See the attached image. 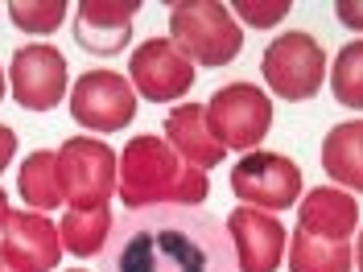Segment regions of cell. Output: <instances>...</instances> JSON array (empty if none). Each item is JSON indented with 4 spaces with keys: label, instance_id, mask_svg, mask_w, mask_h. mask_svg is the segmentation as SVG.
Listing matches in <instances>:
<instances>
[{
    "label": "cell",
    "instance_id": "cell-1",
    "mask_svg": "<svg viewBox=\"0 0 363 272\" xmlns=\"http://www.w3.org/2000/svg\"><path fill=\"white\" fill-rule=\"evenodd\" d=\"M99 272H240L227 223L199 206H145L112 223Z\"/></svg>",
    "mask_w": 363,
    "mask_h": 272
},
{
    "label": "cell",
    "instance_id": "cell-2",
    "mask_svg": "<svg viewBox=\"0 0 363 272\" xmlns=\"http://www.w3.org/2000/svg\"><path fill=\"white\" fill-rule=\"evenodd\" d=\"M116 194L128 210L145 206H203L211 181L203 169H190L186 161L165 144V136H133L120 153Z\"/></svg>",
    "mask_w": 363,
    "mask_h": 272
},
{
    "label": "cell",
    "instance_id": "cell-3",
    "mask_svg": "<svg viewBox=\"0 0 363 272\" xmlns=\"http://www.w3.org/2000/svg\"><path fill=\"white\" fill-rule=\"evenodd\" d=\"M169 42L199 67H227L244 50V29L219 0L169 4Z\"/></svg>",
    "mask_w": 363,
    "mask_h": 272
},
{
    "label": "cell",
    "instance_id": "cell-4",
    "mask_svg": "<svg viewBox=\"0 0 363 272\" xmlns=\"http://www.w3.org/2000/svg\"><path fill=\"white\" fill-rule=\"evenodd\" d=\"M116 174H120V161L99 136H70L58 149L62 203H70L74 210L108 206V198L116 194Z\"/></svg>",
    "mask_w": 363,
    "mask_h": 272
},
{
    "label": "cell",
    "instance_id": "cell-5",
    "mask_svg": "<svg viewBox=\"0 0 363 272\" xmlns=\"http://www.w3.org/2000/svg\"><path fill=\"white\" fill-rule=\"evenodd\" d=\"M260 70H264V83H269L272 95H281L289 103L314 99L326 83V50L318 45V38L301 33V29H289L264 50Z\"/></svg>",
    "mask_w": 363,
    "mask_h": 272
},
{
    "label": "cell",
    "instance_id": "cell-6",
    "mask_svg": "<svg viewBox=\"0 0 363 272\" xmlns=\"http://www.w3.org/2000/svg\"><path fill=\"white\" fill-rule=\"evenodd\" d=\"M206 124L223 149L252 153L272 128V99L256 83H231L219 87L206 103Z\"/></svg>",
    "mask_w": 363,
    "mask_h": 272
},
{
    "label": "cell",
    "instance_id": "cell-7",
    "mask_svg": "<svg viewBox=\"0 0 363 272\" xmlns=\"http://www.w3.org/2000/svg\"><path fill=\"white\" fill-rule=\"evenodd\" d=\"M67 54L58 45L29 42L21 50H13L9 62V91L25 112H54L67 99Z\"/></svg>",
    "mask_w": 363,
    "mask_h": 272
},
{
    "label": "cell",
    "instance_id": "cell-8",
    "mask_svg": "<svg viewBox=\"0 0 363 272\" xmlns=\"http://www.w3.org/2000/svg\"><path fill=\"white\" fill-rule=\"evenodd\" d=\"M301 169L297 161L281 153H260L252 149L231 165V194L256 210H289L301 194Z\"/></svg>",
    "mask_w": 363,
    "mask_h": 272
},
{
    "label": "cell",
    "instance_id": "cell-9",
    "mask_svg": "<svg viewBox=\"0 0 363 272\" xmlns=\"http://www.w3.org/2000/svg\"><path fill=\"white\" fill-rule=\"evenodd\" d=\"M136 115V91L116 70H87L70 87V120L91 132H120Z\"/></svg>",
    "mask_w": 363,
    "mask_h": 272
},
{
    "label": "cell",
    "instance_id": "cell-10",
    "mask_svg": "<svg viewBox=\"0 0 363 272\" xmlns=\"http://www.w3.org/2000/svg\"><path fill=\"white\" fill-rule=\"evenodd\" d=\"M128 83H133V91L140 99L169 103V99H182L194 87V62L174 42L149 38V42L136 45L133 58H128Z\"/></svg>",
    "mask_w": 363,
    "mask_h": 272
},
{
    "label": "cell",
    "instance_id": "cell-11",
    "mask_svg": "<svg viewBox=\"0 0 363 272\" xmlns=\"http://www.w3.org/2000/svg\"><path fill=\"white\" fill-rule=\"evenodd\" d=\"M227 223L235 268L240 272H277L285 260V227L277 215H264L256 206H235Z\"/></svg>",
    "mask_w": 363,
    "mask_h": 272
},
{
    "label": "cell",
    "instance_id": "cell-12",
    "mask_svg": "<svg viewBox=\"0 0 363 272\" xmlns=\"http://www.w3.org/2000/svg\"><path fill=\"white\" fill-rule=\"evenodd\" d=\"M4 248L0 256L21 272H54L62 260V239H58V227L50 223L45 215L33 210H9V223H4Z\"/></svg>",
    "mask_w": 363,
    "mask_h": 272
},
{
    "label": "cell",
    "instance_id": "cell-13",
    "mask_svg": "<svg viewBox=\"0 0 363 272\" xmlns=\"http://www.w3.org/2000/svg\"><path fill=\"white\" fill-rule=\"evenodd\" d=\"M140 13V0H83L79 21H74V42L87 54H120L133 42V21Z\"/></svg>",
    "mask_w": 363,
    "mask_h": 272
},
{
    "label": "cell",
    "instance_id": "cell-14",
    "mask_svg": "<svg viewBox=\"0 0 363 272\" xmlns=\"http://www.w3.org/2000/svg\"><path fill=\"white\" fill-rule=\"evenodd\" d=\"M165 144L178 153L190 169H215L227 157V149L215 140L211 124H206V108L203 103H178L174 112L165 115Z\"/></svg>",
    "mask_w": 363,
    "mask_h": 272
},
{
    "label": "cell",
    "instance_id": "cell-15",
    "mask_svg": "<svg viewBox=\"0 0 363 272\" xmlns=\"http://www.w3.org/2000/svg\"><path fill=\"white\" fill-rule=\"evenodd\" d=\"M297 231L314 235V239H335V244H347V235L359 227V203L339 190V186H318L301 198V210H297Z\"/></svg>",
    "mask_w": 363,
    "mask_h": 272
},
{
    "label": "cell",
    "instance_id": "cell-16",
    "mask_svg": "<svg viewBox=\"0 0 363 272\" xmlns=\"http://www.w3.org/2000/svg\"><path fill=\"white\" fill-rule=\"evenodd\" d=\"M322 169H326L330 181L363 194V120H347V124H335L326 132V140H322Z\"/></svg>",
    "mask_w": 363,
    "mask_h": 272
},
{
    "label": "cell",
    "instance_id": "cell-17",
    "mask_svg": "<svg viewBox=\"0 0 363 272\" xmlns=\"http://www.w3.org/2000/svg\"><path fill=\"white\" fill-rule=\"evenodd\" d=\"M17 190H21V198L29 210H54V206H62V181H58V153H33V157H25L21 174H17Z\"/></svg>",
    "mask_w": 363,
    "mask_h": 272
},
{
    "label": "cell",
    "instance_id": "cell-18",
    "mask_svg": "<svg viewBox=\"0 0 363 272\" xmlns=\"http://www.w3.org/2000/svg\"><path fill=\"white\" fill-rule=\"evenodd\" d=\"M108 235H112V215H108V206H95V210H70L62 227H58V239H62V248L70 256H99L104 244H108Z\"/></svg>",
    "mask_w": 363,
    "mask_h": 272
},
{
    "label": "cell",
    "instance_id": "cell-19",
    "mask_svg": "<svg viewBox=\"0 0 363 272\" xmlns=\"http://www.w3.org/2000/svg\"><path fill=\"white\" fill-rule=\"evenodd\" d=\"M355 256L347 244L335 239H314L306 231L294 235V248H289V272H351Z\"/></svg>",
    "mask_w": 363,
    "mask_h": 272
},
{
    "label": "cell",
    "instance_id": "cell-20",
    "mask_svg": "<svg viewBox=\"0 0 363 272\" xmlns=\"http://www.w3.org/2000/svg\"><path fill=\"white\" fill-rule=\"evenodd\" d=\"M330 91L342 108L363 112V38L359 42H347L330 67Z\"/></svg>",
    "mask_w": 363,
    "mask_h": 272
},
{
    "label": "cell",
    "instance_id": "cell-21",
    "mask_svg": "<svg viewBox=\"0 0 363 272\" xmlns=\"http://www.w3.org/2000/svg\"><path fill=\"white\" fill-rule=\"evenodd\" d=\"M9 17L25 33H54L67 17V0H9Z\"/></svg>",
    "mask_w": 363,
    "mask_h": 272
},
{
    "label": "cell",
    "instance_id": "cell-22",
    "mask_svg": "<svg viewBox=\"0 0 363 272\" xmlns=\"http://www.w3.org/2000/svg\"><path fill=\"white\" fill-rule=\"evenodd\" d=\"M231 13L256 25V29H272L281 17H289V0H235Z\"/></svg>",
    "mask_w": 363,
    "mask_h": 272
},
{
    "label": "cell",
    "instance_id": "cell-23",
    "mask_svg": "<svg viewBox=\"0 0 363 272\" xmlns=\"http://www.w3.org/2000/svg\"><path fill=\"white\" fill-rule=\"evenodd\" d=\"M335 13H339V21L347 25V29H359L363 33V0H339Z\"/></svg>",
    "mask_w": 363,
    "mask_h": 272
},
{
    "label": "cell",
    "instance_id": "cell-24",
    "mask_svg": "<svg viewBox=\"0 0 363 272\" xmlns=\"http://www.w3.org/2000/svg\"><path fill=\"white\" fill-rule=\"evenodd\" d=\"M13 157H17V132L9 124H0V174H4V165Z\"/></svg>",
    "mask_w": 363,
    "mask_h": 272
},
{
    "label": "cell",
    "instance_id": "cell-25",
    "mask_svg": "<svg viewBox=\"0 0 363 272\" xmlns=\"http://www.w3.org/2000/svg\"><path fill=\"white\" fill-rule=\"evenodd\" d=\"M4 223H9V198H4V190H0V231H4Z\"/></svg>",
    "mask_w": 363,
    "mask_h": 272
},
{
    "label": "cell",
    "instance_id": "cell-26",
    "mask_svg": "<svg viewBox=\"0 0 363 272\" xmlns=\"http://www.w3.org/2000/svg\"><path fill=\"white\" fill-rule=\"evenodd\" d=\"M355 264H359V272H363V231H359V244H355Z\"/></svg>",
    "mask_w": 363,
    "mask_h": 272
},
{
    "label": "cell",
    "instance_id": "cell-27",
    "mask_svg": "<svg viewBox=\"0 0 363 272\" xmlns=\"http://www.w3.org/2000/svg\"><path fill=\"white\" fill-rule=\"evenodd\" d=\"M4 91H9V74L0 70V99H4Z\"/></svg>",
    "mask_w": 363,
    "mask_h": 272
},
{
    "label": "cell",
    "instance_id": "cell-28",
    "mask_svg": "<svg viewBox=\"0 0 363 272\" xmlns=\"http://www.w3.org/2000/svg\"><path fill=\"white\" fill-rule=\"evenodd\" d=\"M0 272H21V268H13V264H9V260L0 256Z\"/></svg>",
    "mask_w": 363,
    "mask_h": 272
},
{
    "label": "cell",
    "instance_id": "cell-29",
    "mask_svg": "<svg viewBox=\"0 0 363 272\" xmlns=\"http://www.w3.org/2000/svg\"><path fill=\"white\" fill-rule=\"evenodd\" d=\"M74 272H83V268H74Z\"/></svg>",
    "mask_w": 363,
    "mask_h": 272
}]
</instances>
